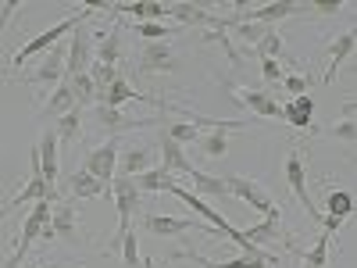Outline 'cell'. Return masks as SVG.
<instances>
[{"label":"cell","instance_id":"6","mask_svg":"<svg viewBox=\"0 0 357 268\" xmlns=\"http://www.w3.org/2000/svg\"><path fill=\"white\" fill-rule=\"evenodd\" d=\"M304 4H293V0H275V4H261V8H236V22H254V25H268V29H275V22L282 18H293V15H301Z\"/></svg>","mask_w":357,"mask_h":268},{"label":"cell","instance_id":"17","mask_svg":"<svg viewBox=\"0 0 357 268\" xmlns=\"http://www.w3.org/2000/svg\"><path fill=\"white\" fill-rule=\"evenodd\" d=\"M93 50H97V65H114L122 61V29L107 25L100 33H93Z\"/></svg>","mask_w":357,"mask_h":268},{"label":"cell","instance_id":"42","mask_svg":"<svg viewBox=\"0 0 357 268\" xmlns=\"http://www.w3.org/2000/svg\"><path fill=\"white\" fill-rule=\"evenodd\" d=\"M18 8H22V0H8V4H4V8H0V29H4V25H8V18H11V15H15Z\"/></svg>","mask_w":357,"mask_h":268},{"label":"cell","instance_id":"32","mask_svg":"<svg viewBox=\"0 0 357 268\" xmlns=\"http://www.w3.org/2000/svg\"><path fill=\"white\" fill-rule=\"evenodd\" d=\"M350 211H354V193H347V190H329V193H325V211L321 215L347 218Z\"/></svg>","mask_w":357,"mask_h":268},{"label":"cell","instance_id":"23","mask_svg":"<svg viewBox=\"0 0 357 268\" xmlns=\"http://www.w3.org/2000/svg\"><path fill=\"white\" fill-rule=\"evenodd\" d=\"M240 104H247L257 118H275L279 100L272 97V89H240Z\"/></svg>","mask_w":357,"mask_h":268},{"label":"cell","instance_id":"11","mask_svg":"<svg viewBox=\"0 0 357 268\" xmlns=\"http://www.w3.org/2000/svg\"><path fill=\"white\" fill-rule=\"evenodd\" d=\"M165 11L172 18H178L183 25H197V29H229V18L207 11L204 4H165Z\"/></svg>","mask_w":357,"mask_h":268},{"label":"cell","instance_id":"15","mask_svg":"<svg viewBox=\"0 0 357 268\" xmlns=\"http://www.w3.org/2000/svg\"><path fill=\"white\" fill-rule=\"evenodd\" d=\"M172 68H175V54H172V43L168 40L143 47V54H139V72L143 75H165Z\"/></svg>","mask_w":357,"mask_h":268},{"label":"cell","instance_id":"43","mask_svg":"<svg viewBox=\"0 0 357 268\" xmlns=\"http://www.w3.org/2000/svg\"><path fill=\"white\" fill-rule=\"evenodd\" d=\"M301 268H311V265H301Z\"/></svg>","mask_w":357,"mask_h":268},{"label":"cell","instance_id":"33","mask_svg":"<svg viewBox=\"0 0 357 268\" xmlns=\"http://www.w3.org/2000/svg\"><path fill=\"white\" fill-rule=\"evenodd\" d=\"M107 251H122V261H126V268H136L139 265V244H136V229H129V232H122L118 240H111L107 244Z\"/></svg>","mask_w":357,"mask_h":268},{"label":"cell","instance_id":"37","mask_svg":"<svg viewBox=\"0 0 357 268\" xmlns=\"http://www.w3.org/2000/svg\"><path fill=\"white\" fill-rule=\"evenodd\" d=\"M165 136L175 140L178 147H186V143H197V140H200V129H197L193 122H175V126L165 129Z\"/></svg>","mask_w":357,"mask_h":268},{"label":"cell","instance_id":"36","mask_svg":"<svg viewBox=\"0 0 357 268\" xmlns=\"http://www.w3.org/2000/svg\"><path fill=\"white\" fill-rule=\"evenodd\" d=\"M197 147H200L207 158H215V161H218V158H225V151H229V140H225V133H215V129H211L207 136L197 140Z\"/></svg>","mask_w":357,"mask_h":268},{"label":"cell","instance_id":"16","mask_svg":"<svg viewBox=\"0 0 357 268\" xmlns=\"http://www.w3.org/2000/svg\"><path fill=\"white\" fill-rule=\"evenodd\" d=\"M50 229H54V236H61V240H68L72 247H79V222H75V207H72V200H57L54 207H50Z\"/></svg>","mask_w":357,"mask_h":268},{"label":"cell","instance_id":"25","mask_svg":"<svg viewBox=\"0 0 357 268\" xmlns=\"http://www.w3.org/2000/svg\"><path fill=\"white\" fill-rule=\"evenodd\" d=\"M132 183H136V190H139V193H161V190H168V186L175 183V175H172L168 168L154 165V168H146V172L132 175Z\"/></svg>","mask_w":357,"mask_h":268},{"label":"cell","instance_id":"14","mask_svg":"<svg viewBox=\"0 0 357 268\" xmlns=\"http://www.w3.org/2000/svg\"><path fill=\"white\" fill-rule=\"evenodd\" d=\"M97 122L107 136H118V133H129V129H143V126H154V118H129L122 107H104L97 104Z\"/></svg>","mask_w":357,"mask_h":268},{"label":"cell","instance_id":"35","mask_svg":"<svg viewBox=\"0 0 357 268\" xmlns=\"http://www.w3.org/2000/svg\"><path fill=\"white\" fill-rule=\"evenodd\" d=\"M132 33L143 36L146 43H161V40H168L175 33V29H168L165 22H132Z\"/></svg>","mask_w":357,"mask_h":268},{"label":"cell","instance_id":"24","mask_svg":"<svg viewBox=\"0 0 357 268\" xmlns=\"http://www.w3.org/2000/svg\"><path fill=\"white\" fill-rule=\"evenodd\" d=\"M75 107V100H72V89H68V82L61 79V82H57L54 89H50V97H47V104L40 107V118H50V122H54V118H61L65 111H72Z\"/></svg>","mask_w":357,"mask_h":268},{"label":"cell","instance_id":"30","mask_svg":"<svg viewBox=\"0 0 357 268\" xmlns=\"http://www.w3.org/2000/svg\"><path fill=\"white\" fill-rule=\"evenodd\" d=\"M65 82H68V89H72V100H75V107L97 104V89H93V79H89V72L72 75V79H65Z\"/></svg>","mask_w":357,"mask_h":268},{"label":"cell","instance_id":"41","mask_svg":"<svg viewBox=\"0 0 357 268\" xmlns=\"http://www.w3.org/2000/svg\"><path fill=\"white\" fill-rule=\"evenodd\" d=\"M307 11H314V15H340L343 4L340 0H318V4H307Z\"/></svg>","mask_w":357,"mask_h":268},{"label":"cell","instance_id":"27","mask_svg":"<svg viewBox=\"0 0 357 268\" xmlns=\"http://www.w3.org/2000/svg\"><path fill=\"white\" fill-rule=\"evenodd\" d=\"M54 133H57V143H75L82 136V107H72L65 111L61 118H54Z\"/></svg>","mask_w":357,"mask_h":268},{"label":"cell","instance_id":"9","mask_svg":"<svg viewBox=\"0 0 357 268\" xmlns=\"http://www.w3.org/2000/svg\"><path fill=\"white\" fill-rule=\"evenodd\" d=\"M57 133L54 126H43L40 133V147H36V158H40V175H43V183L50 190H57V175H61V158H57Z\"/></svg>","mask_w":357,"mask_h":268},{"label":"cell","instance_id":"10","mask_svg":"<svg viewBox=\"0 0 357 268\" xmlns=\"http://www.w3.org/2000/svg\"><path fill=\"white\" fill-rule=\"evenodd\" d=\"M82 168H86L89 175H93V179H100L104 186H111V179H114V168H118V143H114V140H107V143L93 147V151L86 154Z\"/></svg>","mask_w":357,"mask_h":268},{"label":"cell","instance_id":"21","mask_svg":"<svg viewBox=\"0 0 357 268\" xmlns=\"http://www.w3.org/2000/svg\"><path fill=\"white\" fill-rule=\"evenodd\" d=\"M354 43H357V36L350 33V29H347V33H340V36L329 43V68H325V75H321V82H325V86H329V82L336 79L340 65H343L347 57L354 54Z\"/></svg>","mask_w":357,"mask_h":268},{"label":"cell","instance_id":"34","mask_svg":"<svg viewBox=\"0 0 357 268\" xmlns=\"http://www.w3.org/2000/svg\"><path fill=\"white\" fill-rule=\"evenodd\" d=\"M229 29H232V36H236V40H243V43H250V47H257V43H261V36L268 33V25H254V22H236V15L229 18Z\"/></svg>","mask_w":357,"mask_h":268},{"label":"cell","instance_id":"5","mask_svg":"<svg viewBox=\"0 0 357 268\" xmlns=\"http://www.w3.org/2000/svg\"><path fill=\"white\" fill-rule=\"evenodd\" d=\"M89 65H93V33H89L86 25H79L75 33H72V40H68V57H65V79L89 72Z\"/></svg>","mask_w":357,"mask_h":268},{"label":"cell","instance_id":"22","mask_svg":"<svg viewBox=\"0 0 357 268\" xmlns=\"http://www.w3.org/2000/svg\"><path fill=\"white\" fill-rule=\"evenodd\" d=\"M68 190H72V197H79V200H93V197H104L111 186H104L100 179H93L86 168H75V172L68 175Z\"/></svg>","mask_w":357,"mask_h":268},{"label":"cell","instance_id":"7","mask_svg":"<svg viewBox=\"0 0 357 268\" xmlns=\"http://www.w3.org/2000/svg\"><path fill=\"white\" fill-rule=\"evenodd\" d=\"M111 193L118 204V236L132 229V215H136V204H139V190L129 175H114L111 179Z\"/></svg>","mask_w":357,"mask_h":268},{"label":"cell","instance_id":"2","mask_svg":"<svg viewBox=\"0 0 357 268\" xmlns=\"http://www.w3.org/2000/svg\"><path fill=\"white\" fill-rule=\"evenodd\" d=\"M47 222H50V200H36V204H33V211H29L25 222L18 225V244H15L11 258L4 261V268H18V261L29 254V247L40 240V229H43Z\"/></svg>","mask_w":357,"mask_h":268},{"label":"cell","instance_id":"19","mask_svg":"<svg viewBox=\"0 0 357 268\" xmlns=\"http://www.w3.org/2000/svg\"><path fill=\"white\" fill-rule=\"evenodd\" d=\"M197 232L200 225L193 218H175V215H143V232L154 236H183V232Z\"/></svg>","mask_w":357,"mask_h":268},{"label":"cell","instance_id":"8","mask_svg":"<svg viewBox=\"0 0 357 268\" xmlns=\"http://www.w3.org/2000/svg\"><path fill=\"white\" fill-rule=\"evenodd\" d=\"M172 261H193L200 268H272L279 258L275 254H240V258H229V261H211V258H200L197 251H178Z\"/></svg>","mask_w":357,"mask_h":268},{"label":"cell","instance_id":"39","mask_svg":"<svg viewBox=\"0 0 357 268\" xmlns=\"http://www.w3.org/2000/svg\"><path fill=\"white\" fill-rule=\"evenodd\" d=\"M329 136H336V140H343V143H354V136H357V126H354V118H343V122H336L333 129H325Z\"/></svg>","mask_w":357,"mask_h":268},{"label":"cell","instance_id":"3","mask_svg":"<svg viewBox=\"0 0 357 268\" xmlns=\"http://www.w3.org/2000/svg\"><path fill=\"white\" fill-rule=\"evenodd\" d=\"M225 190H229V197L250 204L254 211H261L264 218H268V215H275V211H282V207L264 193V186H257L250 175H225Z\"/></svg>","mask_w":357,"mask_h":268},{"label":"cell","instance_id":"4","mask_svg":"<svg viewBox=\"0 0 357 268\" xmlns=\"http://www.w3.org/2000/svg\"><path fill=\"white\" fill-rule=\"evenodd\" d=\"M286 183H289V190H293V197L301 200V207L314 218V222H321V207L311 200V190H307V168H304V158H301V151H289V158H286Z\"/></svg>","mask_w":357,"mask_h":268},{"label":"cell","instance_id":"29","mask_svg":"<svg viewBox=\"0 0 357 268\" xmlns=\"http://www.w3.org/2000/svg\"><path fill=\"white\" fill-rule=\"evenodd\" d=\"M254 54L257 57H272V61H293V57L286 54V43H282V36H279V29H268V33L261 36V43L254 47Z\"/></svg>","mask_w":357,"mask_h":268},{"label":"cell","instance_id":"13","mask_svg":"<svg viewBox=\"0 0 357 268\" xmlns=\"http://www.w3.org/2000/svg\"><path fill=\"white\" fill-rule=\"evenodd\" d=\"M279 118H286V122L293 129H301V133H318L314 129V97L311 94H301V97H293L289 104H279Z\"/></svg>","mask_w":357,"mask_h":268},{"label":"cell","instance_id":"40","mask_svg":"<svg viewBox=\"0 0 357 268\" xmlns=\"http://www.w3.org/2000/svg\"><path fill=\"white\" fill-rule=\"evenodd\" d=\"M261 75H264L268 82H272V86H279L286 72H282V65H279V61H272V57H261Z\"/></svg>","mask_w":357,"mask_h":268},{"label":"cell","instance_id":"26","mask_svg":"<svg viewBox=\"0 0 357 268\" xmlns=\"http://www.w3.org/2000/svg\"><path fill=\"white\" fill-rule=\"evenodd\" d=\"M161 168H168V172H183V175H190L193 172V161L186 158V151L178 147L175 140H168V136H161Z\"/></svg>","mask_w":357,"mask_h":268},{"label":"cell","instance_id":"38","mask_svg":"<svg viewBox=\"0 0 357 268\" xmlns=\"http://www.w3.org/2000/svg\"><path fill=\"white\" fill-rule=\"evenodd\" d=\"M282 89H289L293 97H301V94H307V89H311V79H304V75L289 72V75H282Z\"/></svg>","mask_w":357,"mask_h":268},{"label":"cell","instance_id":"28","mask_svg":"<svg viewBox=\"0 0 357 268\" xmlns=\"http://www.w3.org/2000/svg\"><path fill=\"white\" fill-rule=\"evenodd\" d=\"M186 179L193 183V193H197V197H229L222 175H207V172H197V168H193Z\"/></svg>","mask_w":357,"mask_h":268},{"label":"cell","instance_id":"18","mask_svg":"<svg viewBox=\"0 0 357 268\" xmlns=\"http://www.w3.org/2000/svg\"><path fill=\"white\" fill-rule=\"evenodd\" d=\"M146 168H154V151L151 147H126V151H118V168L114 175H139Z\"/></svg>","mask_w":357,"mask_h":268},{"label":"cell","instance_id":"12","mask_svg":"<svg viewBox=\"0 0 357 268\" xmlns=\"http://www.w3.org/2000/svg\"><path fill=\"white\" fill-rule=\"evenodd\" d=\"M65 57H68V47L65 43H57V47H50V54L43 57V61L29 72V82H40V86H57L65 79Z\"/></svg>","mask_w":357,"mask_h":268},{"label":"cell","instance_id":"20","mask_svg":"<svg viewBox=\"0 0 357 268\" xmlns=\"http://www.w3.org/2000/svg\"><path fill=\"white\" fill-rule=\"evenodd\" d=\"M247 232V240L254 244V247H272V244H279V236H282V211H275V215H268L264 222H257V225H250V229H243Z\"/></svg>","mask_w":357,"mask_h":268},{"label":"cell","instance_id":"31","mask_svg":"<svg viewBox=\"0 0 357 268\" xmlns=\"http://www.w3.org/2000/svg\"><path fill=\"white\" fill-rule=\"evenodd\" d=\"M329 240H333V236H329V232H321L311 251H296L293 244H289V251H296V254H301V261L311 265V268H325V265H329Z\"/></svg>","mask_w":357,"mask_h":268},{"label":"cell","instance_id":"1","mask_svg":"<svg viewBox=\"0 0 357 268\" xmlns=\"http://www.w3.org/2000/svg\"><path fill=\"white\" fill-rule=\"evenodd\" d=\"M97 11L93 8H82V11H75V15H68V18H61V22H57V25H50L47 29V33H40V36H33V40H29L25 47H18L15 54H11V65L15 68H22L25 61H29V57H36V54H43L47 47H57V43H61L68 33H75V29L79 25H86L89 18H93Z\"/></svg>","mask_w":357,"mask_h":268}]
</instances>
